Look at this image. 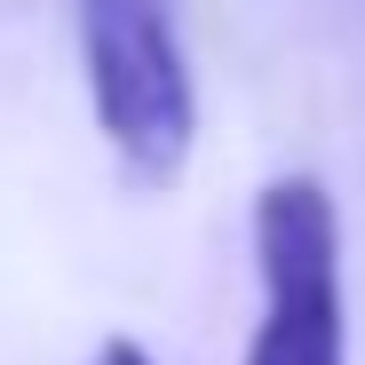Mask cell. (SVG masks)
<instances>
[{
  "mask_svg": "<svg viewBox=\"0 0 365 365\" xmlns=\"http://www.w3.org/2000/svg\"><path fill=\"white\" fill-rule=\"evenodd\" d=\"M80 64H88V103L111 159L128 182L167 191L191 167L199 143V88L182 56L167 0H80Z\"/></svg>",
  "mask_w": 365,
  "mask_h": 365,
  "instance_id": "obj_1",
  "label": "cell"
},
{
  "mask_svg": "<svg viewBox=\"0 0 365 365\" xmlns=\"http://www.w3.org/2000/svg\"><path fill=\"white\" fill-rule=\"evenodd\" d=\"M255 270L262 318L247 365H349L341 318V222L318 175H278L255 199Z\"/></svg>",
  "mask_w": 365,
  "mask_h": 365,
  "instance_id": "obj_2",
  "label": "cell"
},
{
  "mask_svg": "<svg viewBox=\"0 0 365 365\" xmlns=\"http://www.w3.org/2000/svg\"><path fill=\"white\" fill-rule=\"evenodd\" d=\"M96 365H159V357H151L143 341H128V334H111V341L96 349Z\"/></svg>",
  "mask_w": 365,
  "mask_h": 365,
  "instance_id": "obj_3",
  "label": "cell"
}]
</instances>
